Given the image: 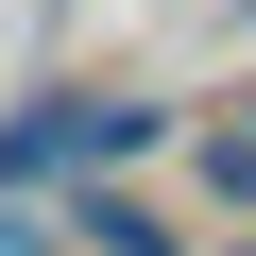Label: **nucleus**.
I'll return each instance as SVG.
<instances>
[{
    "instance_id": "obj_1",
    "label": "nucleus",
    "mask_w": 256,
    "mask_h": 256,
    "mask_svg": "<svg viewBox=\"0 0 256 256\" xmlns=\"http://www.w3.org/2000/svg\"><path fill=\"white\" fill-rule=\"evenodd\" d=\"M205 188H239V205H256V120H222V137H205Z\"/></svg>"
}]
</instances>
